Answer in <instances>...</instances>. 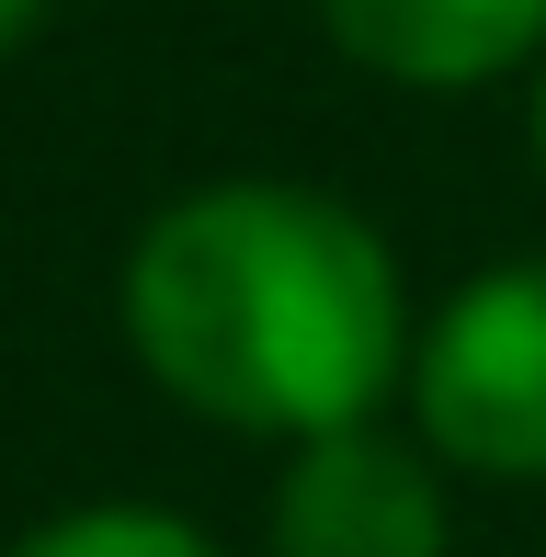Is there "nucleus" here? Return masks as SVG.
I'll list each match as a JSON object with an SVG mask.
<instances>
[{
	"mask_svg": "<svg viewBox=\"0 0 546 557\" xmlns=\"http://www.w3.org/2000/svg\"><path fill=\"white\" fill-rule=\"evenodd\" d=\"M126 342L228 433H353L410 375L399 262L308 183H206L126 250Z\"/></svg>",
	"mask_w": 546,
	"mask_h": 557,
	"instance_id": "nucleus-1",
	"label": "nucleus"
},
{
	"mask_svg": "<svg viewBox=\"0 0 546 557\" xmlns=\"http://www.w3.org/2000/svg\"><path fill=\"white\" fill-rule=\"evenodd\" d=\"M410 410L467 478H546V262H489L410 342Z\"/></svg>",
	"mask_w": 546,
	"mask_h": 557,
	"instance_id": "nucleus-2",
	"label": "nucleus"
},
{
	"mask_svg": "<svg viewBox=\"0 0 546 557\" xmlns=\"http://www.w3.org/2000/svg\"><path fill=\"white\" fill-rule=\"evenodd\" d=\"M273 557H444L433 467L376 421L296 444L285 490H273Z\"/></svg>",
	"mask_w": 546,
	"mask_h": 557,
	"instance_id": "nucleus-3",
	"label": "nucleus"
},
{
	"mask_svg": "<svg viewBox=\"0 0 546 557\" xmlns=\"http://www.w3.org/2000/svg\"><path fill=\"white\" fill-rule=\"evenodd\" d=\"M331 46L399 91H479L546 58V0H319Z\"/></svg>",
	"mask_w": 546,
	"mask_h": 557,
	"instance_id": "nucleus-4",
	"label": "nucleus"
},
{
	"mask_svg": "<svg viewBox=\"0 0 546 557\" xmlns=\"http://www.w3.org/2000/svg\"><path fill=\"white\" fill-rule=\"evenodd\" d=\"M12 557H216L194 523H171V512H137V500H103V512H58V523H35Z\"/></svg>",
	"mask_w": 546,
	"mask_h": 557,
	"instance_id": "nucleus-5",
	"label": "nucleus"
},
{
	"mask_svg": "<svg viewBox=\"0 0 546 557\" xmlns=\"http://www.w3.org/2000/svg\"><path fill=\"white\" fill-rule=\"evenodd\" d=\"M35 23H46V0H0V58H12V46L35 35Z\"/></svg>",
	"mask_w": 546,
	"mask_h": 557,
	"instance_id": "nucleus-6",
	"label": "nucleus"
},
{
	"mask_svg": "<svg viewBox=\"0 0 546 557\" xmlns=\"http://www.w3.org/2000/svg\"><path fill=\"white\" fill-rule=\"evenodd\" d=\"M535 160H546V69H535Z\"/></svg>",
	"mask_w": 546,
	"mask_h": 557,
	"instance_id": "nucleus-7",
	"label": "nucleus"
}]
</instances>
